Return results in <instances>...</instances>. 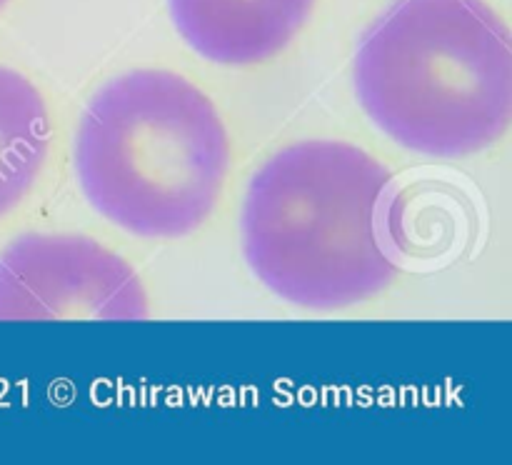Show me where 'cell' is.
<instances>
[{"mask_svg":"<svg viewBox=\"0 0 512 465\" xmlns=\"http://www.w3.org/2000/svg\"><path fill=\"white\" fill-rule=\"evenodd\" d=\"M240 245L285 303L323 313L368 303L400 273L393 173L348 140L283 145L245 185Z\"/></svg>","mask_w":512,"mask_h":465,"instance_id":"6da1fadb","label":"cell"},{"mask_svg":"<svg viewBox=\"0 0 512 465\" xmlns=\"http://www.w3.org/2000/svg\"><path fill=\"white\" fill-rule=\"evenodd\" d=\"M73 165L83 198L143 240L198 233L223 200L233 138L203 88L138 68L100 85L78 120Z\"/></svg>","mask_w":512,"mask_h":465,"instance_id":"7a4b0ae2","label":"cell"},{"mask_svg":"<svg viewBox=\"0 0 512 465\" xmlns=\"http://www.w3.org/2000/svg\"><path fill=\"white\" fill-rule=\"evenodd\" d=\"M353 88L400 148L443 160L483 153L512 118L508 23L488 0H398L360 38Z\"/></svg>","mask_w":512,"mask_h":465,"instance_id":"3957f363","label":"cell"},{"mask_svg":"<svg viewBox=\"0 0 512 465\" xmlns=\"http://www.w3.org/2000/svg\"><path fill=\"white\" fill-rule=\"evenodd\" d=\"M138 270L90 235L28 233L0 253V320H143Z\"/></svg>","mask_w":512,"mask_h":465,"instance_id":"277c9868","label":"cell"},{"mask_svg":"<svg viewBox=\"0 0 512 465\" xmlns=\"http://www.w3.org/2000/svg\"><path fill=\"white\" fill-rule=\"evenodd\" d=\"M318 0H168L193 53L223 68L265 65L293 45Z\"/></svg>","mask_w":512,"mask_h":465,"instance_id":"5b68a950","label":"cell"},{"mask_svg":"<svg viewBox=\"0 0 512 465\" xmlns=\"http://www.w3.org/2000/svg\"><path fill=\"white\" fill-rule=\"evenodd\" d=\"M53 150V115L43 90L0 65V223L38 190Z\"/></svg>","mask_w":512,"mask_h":465,"instance_id":"8992f818","label":"cell"},{"mask_svg":"<svg viewBox=\"0 0 512 465\" xmlns=\"http://www.w3.org/2000/svg\"><path fill=\"white\" fill-rule=\"evenodd\" d=\"M8 3H10V0H0V13H3L5 5H8Z\"/></svg>","mask_w":512,"mask_h":465,"instance_id":"52a82bcc","label":"cell"}]
</instances>
